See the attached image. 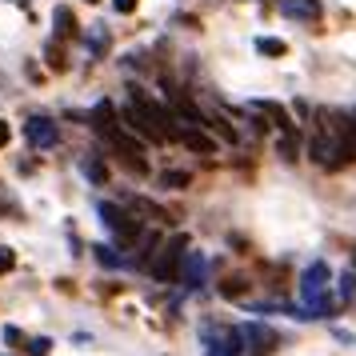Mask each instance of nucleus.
Segmentation results:
<instances>
[{"mask_svg": "<svg viewBox=\"0 0 356 356\" xmlns=\"http://www.w3.org/2000/svg\"><path fill=\"white\" fill-rule=\"evenodd\" d=\"M184 252H188V236H172V241L156 252V260H148L145 268L152 273V280L172 284V280H180V260H184Z\"/></svg>", "mask_w": 356, "mask_h": 356, "instance_id": "obj_1", "label": "nucleus"}, {"mask_svg": "<svg viewBox=\"0 0 356 356\" xmlns=\"http://www.w3.org/2000/svg\"><path fill=\"white\" fill-rule=\"evenodd\" d=\"M236 337H241V353H248V356H273L276 344H280V337H276L268 324H260V321L241 324Z\"/></svg>", "mask_w": 356, "mask_h": 356, "instance_id": "obj_2", "label": "nucleus"}, {"mask_svg": "<svg viewBox=\"0 0 356 356\" xmlns=\"http://www.w3.org/2000/svg\"><path fill=\"white\" fill-rule=\"evenodd\" d=\"M24 136H29L33 148H56L60 129H56V120H49V116H29L24 120Z\"/></svg>", "mask_w": 356, "mask_h": 356, "instance_id": "obj_3", "label": "nucleus"}, {"mask_svg": "<svg viewBox=\"0 0 356 356\" xmlns=\"http://www.w3.org/2000/svg\"><path fill=\"white\" fill-rule=\"evenodd\" d=\"M204 344H209V356H241V337H236V328H216V337L204 328Z\"/></svg>", "mask_w": 356, "mask_h": 356, "instance_id": "obj_4", "label": "nucleus"}, {"mask_svg": "<svg viewBox=\"0 0 356 356\" xmlns=\"http://www.w3.org/2000/svg\"><path fill=\"white\" fill-rule=\"evenodd\" d=\"M248 113H260V116H268L280 132H289V129H296L292 124V116H289V108L284 104H276V100H248Z\"/></svg>", "mask_w": 356, "mask_h": 356, "instance_id": "obj_5", "label": "nucleus"}, {"mask_svg": "<svg viewBox=\"0 0 356 356\" xmlns=\"http://www.w3.org/2000/svg\"><path fill=\"white\" fill-rule=\"evenodd\" d=\"M120 120H124V124H129L132 132H136V136H145V140H152V145H164V136L156 129H152V120H148L145 113H140V108H124V113H120Z\"/></svg>", "mask_w": 356, "mask_h": 356, "instance_id": "obj_6", "label": "nucleus"}, {"mask_svg": "<svg viewBox=\"0 0 356 356\" xmlns=\"http://www.w3.org/2000/svg\"><path fill=\"white\" fill-rule=\"evenodd\" d=\"M280 13L292 20H321V0H280Z\"/></svg>", "mask_w": 356, "mask_h": 356, "instance_id": "obj_7", "label": "nucleus"}, {"mask_svg": "<svg viewBox=\"0 0 356 356\" xmlns=\"http://www.w3.org/2000/svg\"><path fill=\"white\" fill-rule=\"evenodd\" d=\"M145 232V225H140V216H132V212H120V220L113 225V236L116 244H132L136 236Z\"/></svg>", "mask_w": 356, "mask_h": 356, "instance_id": "obj_8", "label": "nucleus"}, {"mask_svg": "<svg viewBox=\"0 0 356 356\" xmlns=\"http://www.w3.org/2000/svg\"><path fill=\"white\" fill-rule=\"evenodd\" d=\"M180 264L188 268V273H180L184 276V284H188V289H200V284H204V257H200V252H184Z\"/></svg>", "mask_w": 356, "mask_h": 356, "instance_id": "obj_9", "label": "nucleus"}, {"mask_svg": "<svg viewBox=\"0 0 356 356\" xmlns=\"http://www.w3.org/2000/svg\"><path fill=\"white\" fill-rule=\"evenodd\" d=\"M180 145L193 148V152H216V140H212V136H204L196 124H193V129H180Z\"/></svg>", "mask_w": 356, "mask_h": 356, "instance_id": "obj_10", "label": "nucleus"}, {"mask_svg": "<svg viewBox=\"0 0 356 356\" xmlns=\"http://www.w3.org/2000/svg\"><path fill=\"white\" fill-rule=\"evenodd\" d=\"M124 204H129V209H136V212H145V216H152V220H164V225H172V216H168L164 209H156L152 200H145V196H124Z\"/></svg>", "mask_w": 356, "mask_h": 356, "instance_id": "obj_11", "label": "nucleus"}, {"mask_svg": "<svg viewBox=\"0 0 356 356\" xmlns=\"http://www.w3.org/2000/svg\"><path fill=\"white\" fill-rule=\"evenodd\" d=\"M52 24H56V36H76V17H72V8H65V4H56Z\"/></svg>", "mask_w": 356, "mask_h": 356, "instance_id": "obj_12", "label": "nucleus"}, {"mask_svg": "<svg viewBox=\"0 0 356 356\" xmlns=\"http://www.w3.org/2000/svg\"><path fill=\"white\" fill-rule=\"evenodd\" d=\"M257 52H260V56H284L289 44H284V40H276V36H257Z\"/></svg>", "mask_w": 356, "mask_h": 356, "instance_id": "obj_13", "label": "nucleus"}, {"mask_svg": "<svg viewBox=\"0 0 356 356\" xmlns=\"http://www.w3.org/2000/svg\"><path fill=\"white\" fill-rule=\"evenodd\" d=\"M84 177L92 180V184H108V168H104V161H97V156H88V161L81 164Z\"/></svg>", "mask_w": 356, "mask_h": 356, "instance_id": "obj_14", "label": "nucleus"}, {"mask_svg": "<svg viewBox=\"0 0 356 356\" xmlns=\"http://www.w3.org/2000/svg\"><path fill=\"white\" fill-rule=\"evenodd\" d=\"M296 148H300V136H296V129H289L284 136H280V145H276V152H280L284 161H296Z\"/></svg>", "mask_w": 356, "mask_h": 356, "instance_id": "obj_15", "label": "nucleus"}, {"mask_svg": "<svg viewBox=\"0 0 356 356\" xmlns=\"http://www.w3.org/2000/svg\"><path fill=\"white\" fill-rule=\"evenodd\" d=\"M88 49H92V56H97V60L108 52V33H104V24H97V29L88 33Z\"/></svg>", "mask_w": 356, "mask_h": 356, "instance_id": "obj_16", "label": "nucleus"}, {"mask_svg": "<svg viewBox=\"0 0 356 356\" xmlns=\"http://www.w3.org/2000/svg\"><path fill=\"white\" fill-rule=\"evenodd\" d=\"M92 252H97V260H100V264H104V268H116V264H120V257H116V252H113V248H108V244H97Z\"/></svg>", "mask_w": 356, "mask_h": 356, "instance_id": "obj_17", "label": "nucleus"}, {"mask_svg": "<svg viewBox=\"0 0 356 356\" xmlns=\"http://www.w3.org/2000/svg\"><path fill=\"white\" fill-rule=\"evenodd\" d=\"M161 184L164 188H188V172H164Z\"/></svg>", "mask_w": 356, "mask_h": 356, "instance_id": "obj_18", "label": "nucleus"}, {"mask_svg": "<svg viewBox=\"0 0 356 356\" xmlns=\"http://www.w3.org/2000/svg\"><path fill=\"white\" fill-rule=\"evenodd\" d=\"M49 348H52L49 337H33L29 340V356H49Z\"/></svg>", "mask_w": 356, "mask_h": 356, "instance_id": "obj_19", "label": "nucleus"}, {"mask_svg": "<svg viewBox=\"0 0 356 356\" xmlns=\"http://www.w3.org/2000/svg\"><path fill=\"white\" fill-rule=\"evenodd\" d=\"M13 268H17V257H13V248H0V276L13 273Z\"/></svg>", "mask_w": 356, "mask_h": 356, "instance_id": "obj_20", "label": "nucleus"}, {"mask_svg": "<svg viewBox=\"0 0 356 356\" xmlns=\"http://www.w3.org/2000/svg\"><path fill=\"white\" fill-rule=\"evenodd\" d=\"M136 4H140V0H113V8L120 13V17H129V13H136Z\"/></svg>", "mask_w": 356, "mask_h": 356, "instance_id": "obj_21", "label": "nucleus"}, {"mask_svg": "<svg viewBox=\"0 0 356 356\" xmlns=\"http://www.w3.org/2000/svg\"><path fill=\"white\" fill-rule=\"evenodd\" d=\"M353 292H356V276H344V280H340V300H348Z\"/></svg>", "mask_w": 356, "mask_h": 356, "instance_id": "obj_22", "label": "nucleus"}, {"mask_svg": "<svg viewBox=\"0 0 356 356\" xmlns=\"http://www.w3.org/2000/svg\"><path fill=\"white\" fill-rule=\"evenodd\" d=\"M49 65L56 68V72L65 68V56H60V49H56V44H49Z\"/></svg>", "mask_w": 356, "mask_h": 356, "instance_id": "obj_23", "label": "nucleus"}, {"mask_svg": "<svg viewBox=\"0 0 356 356\" xmlns=\"http://www.w3.org/2000/svg\"><path fill=\"white\" fill-rule=\"evenodd\" d=\"M244 289H248L244 280H228V284H225V296H244Z\"/></svg>", "mask_w": 356, "mask_h": 356, "instance_id": "obj_24", "label": "nucleus"}, {"mask_svg": "<svg viewBox=\"0 0 356 356\" xmlns=\"http://www.w3.org/2000/svg\"><path fill=\"white\" fill-rule=\"evenodd\" d=\"M20 340H24L20 337V328H4V344H20Z\"/></svg>", "mask_w": 356, "mask_h": 356, "instance_id": "obj_25", "label": "nucleus"}, {"mask_svg": "<svg viewBox=\"0 0 356 356\" xmlns=\"http://www.w3.org/2000/svg\"><path fill=\"white\" fill-rule=\"evenodd\" d=\"M8 136H13V132H8V124H4V120H0V148L8 145Z\"/></svg>", "mask_w": 356, "mask_h": 356, "instance_id": "obj_26", "label": "nucleus"}, {"mask_svg": "<svg viewBox=\"0 0 356 356\" xmlns=\"http://www.w3.org/2000/svg\"><path fill=\"white\" fill-rule=\"evenodd\" d=\"M353 264H356V248H353Z\"/></svg>", "mask_w": 356, "mask_h": 356, "instance_id": "obj_27", "label": "nucleus"}, {"mask_svg": "<svg viewBox=\"0 0 356 356\" xmlns=\"http://www.w3.org/2000/svg\"><path fill=\"white\" fill-rule=\"evenodd\" d=\"M13 4H24V0H13Z\"/></svg>", "mask_w": 356, "mask_h": 356, "instance_id": "obj_28", "label": "nucleus"}, {"mask_svg": "<svg viewBox=\"0 0 356 356\" xmlns=\"http://www.w3.org/2000/svg\"><path fill=\"white\" fill-rule=\"evenodd\" d=\"M88 4H97V0H88Z\"/></svg>", "mask_w": 356, "mask_h": 356, "instance_id": "obj_29", "label": "nucleus"}, {"mask_svg": "<svg viewBox=\"0 0 356 356\" xmlns=\"http://www.w3.org/2000/svg\"><path fill=\"white\" fill-rule=\"evenodd\" d=\"M0 212H4V204H0Z\"/></svg>", "mask_w": 356, "mask_h": 356, "instance_id": "obj_30", "label": "nucleus"}]
</instances>
